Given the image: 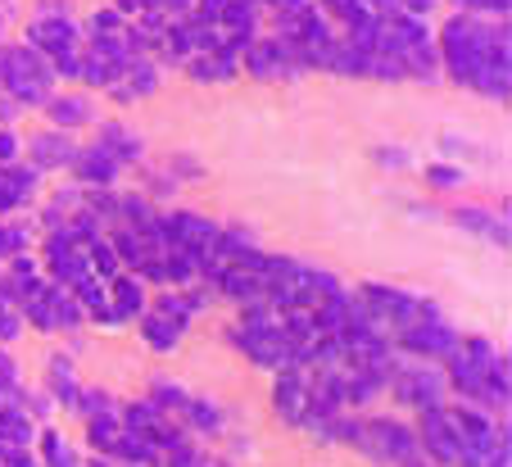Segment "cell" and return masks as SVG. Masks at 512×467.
I'll return each instance as SVG.
<instances>
[{"instance_id": "e575fe53", "label": "cell", "mask_w": 512, "mask_h": 467, "mask_svg": "<svg viewBox=\"0 0 512 467\" xmlns=\"http://www.w3.org/2000/svg\"><path fill=\"white\" fill-rule=\"evenodd\" d=\"M150 399H155L164 413H182L186 404V390L177 386V381H155V390H150Z\"/></svg>"}, {"instance_id": "d6a6232c", "label": "cell", "mask_w": 512, "mask_h": 467, "mask_svg": "<svg viewBox=\"0 0 512 467\" xmlns=\"http://www.w3.org/2000/svg\"><path fill=\"white\" fill-rule=\"evenodd\" d=\"M467 182V168L458 164H426V186H435V191H454V186Z\"/></svg>"}, {"instance_id": "ee69618b", "label": "cell", "mask_w": 512, "mask_h": 467, "mask_svg": "<svg viewBox=\"0 0 512 467\" xmlns=\"http://www.w3.org/2000/svg\"><path fill=\"white\" fill-rule=\"evenodd\" d=\"M399 467H435V463H417V458H408V463H399Z\"/></svg>"}, {"instance_id": "7402d4cb", "label": "cell", "mask_w": 512, "mask_h": 467, "mask_svg": "<svg viewBox=\"0 0 512 467\" xmlns=\"http://www.w3.org/2000/svg\"><path fill=\"white\" fill-rule=\"evenodd\" d=\"M109 458H118V463H127V467H159L164 463V449L150 436H141V431H123Z\"/></svg>"}, {"instance_id": "f35d334b", "label": "cell", "mask_w": 512, "mask_h": 467, "mask_svg": "<svg viewBox=\"0 0 512 467\" xmlns=\"http://www.w3.org/2000/svg\"><path fill=\"white\" fill-rule=\"evenodd\" d=\"M463 5V14H508V0H458Z\"/></svg>"}, {"instance_id": "ffe728a7", "label": "cell", "mask_w": 512, "mask_h": 467, "mask_svg": "<svg viewBox=\"0 0 512 467\" xmlns=\"http://www.w3.org/2000/svg\"><path fill=\"white\" fill-rule=\"evenodd\" d=\"M213 286H218L227 300H236V304L263 300V282L254 273H245L241 263H223V268H218V277H213Z\"/></svg>"}, {"instance_id": "d4e9b609", "label": "cell", "mask_w": 512, "mask_h": 467, "mask_svg": "<svg viewBox=\"0 0 512 467\" xmlns=\"http://www.w3.org/2000/svg\"><path fill=\"white\" fill-rule=\"evenodd\" d=\"M186 73L195 82H232L236 78V55H223V50H200V55L186 59Z\"/></svg>"}, {"instance_id": "2e32d148", "label": "cell", "mask_w": 512, "mask_h": 467, "mask_svg": "<svg viewBox=\"0 0 512 467\" xmlns=\"http://www.w3.org/2000/svg\"><path fill=\"white\" fill-rule=\"evenodd\" d=\"M109 304H114V322H132L141 318L145 309H150V300H145V282L136 273H118L109 277Z\"/></svg>"}, {"instance_id": "f1b7e54d", "label": "cell", "mask_w": 512, "mask_h": 467, "mask_svg": "<svg viewBox=\"0 0 512 467\" xmlns=\"http://www.w3.org/2000/svg\"><path fill=\"white\" fill-rule=\"evenodd\" d=\"M118 436H123L118 409H105V413H96V418H87V440H91V449H96V454H105V458L114 454Z\"/></svg>"}, {"instance_id": "83f0119b", "label": "cell", "mask_w": 512, "mask_h": 467, "mask_svg": "<svg viewBox=\"0 0 512 467\" xmlns=\"http://www.w3.org/2000/svg\"><path fill=\"white\" fill-rule=\"evenodd\" d=\"M46 114L59 132H73V127L91 123V100L87 96H50L46 100Z\"/></svg>"}, {"instance_id": "7c38bea8", "label": "cell", "mask_w": 512, "mask_h": 467, "mask_svg": "<svg viewBox=\"0 0 512 467\" xmlns=\"http://www.w3.org/2000/svg\"><path fill=\"white\" fill-rule=\"evenodd\" d=\"M309 381H313V372L304 368V363L277 372V386H272V409H277V418L300 427V418L309 413Z\"/></svg>"}, {"instance_id": "74e56055", "label": "cell", "mask_w": 512, "mask_h": 467, "mask_svg": "<svg viewBox=\"0 0 512 467\" xmlns=\"http://www.w3.org/2000/svg\"><path fill=\"white\" fill-rule=\"evenodd\" d=\"M19 150H23V141L14 137L10 127H0V168H5V164H19Z\"/></svg>"}, {"instance_id": "4fadbf2b", "label": "cell", "mask_w": 512, "mask_h": 467, "mask_svg": "<svg viewBox=\"0 0 512 467\" xmlns=\"http://www.w3.org/2000/svg\"><path fill=\"white\" fill-rule=\"evenodd\" d=\"M164 218V232H168V245H177V250H213V241H218V223L204 214H191V209H177V214H159Z\"/></svg>"}, {"instance_id": "4dcf8cb0", "label": "cell", "mask_w": 512, "mask_h": 467, "mask_svg": "<svg viewBox=\"0 0 512 467\" xmlns=\"http://www.w3.org/2000/svg\"><path fill=\"white\" fill-rule=\"evenodd\" d=\"M87 263H91V273L105 277V282H109V277L123 273V263H118V250L109 245V236H100V232L87 241Z\"/></svg>"}, {"instance_id": "8d00e7d4", "label": "cell", "mask_w": 512, "mask_h": 467, "mask_svg": "<svg viewBox=\"0 0 512 467\" xmlns=\"http://www.w3.org/2000/svg\"><path fill=\"white\" fill-rule=\"evenodd\" d=\"M19 327H23L19 309H14L10 300H0V341H14V336H19Z\"/></svg>"}, {"instance_id": "7bdbcfd3", "label": "cell", "mask_w": 512, "mask_h": 467, "mask_svg": "<svg viewBox=\"0 0 512 467\" xmlns=\"http://www.w3.org/2000/svg\"><path fill=\"white\" fill-rule=\"evenodd\" d=\"M377 159H381V164H395V168H404V164H408V159H404V155H399V150H381V155H377Z\"/></svg>"}, {"instance_id": "b9f144b4", "label": "cell", "mask_w": 512, "mask_h": 467, "mask_svg": "<svg viewBox=\"0 0 512 467\" xmlns=\"http://www.w3.org/2000/svg\"><path fill=\"white\" fill-rule=\"evenodd\" d=\"M309 5H313V0H277V10H281V14H304Z\"/></svg>"}, {"instance_id": "6da1fadb", "label": "cell", "mask_w": 512, "mask_h": 467, "mask_svg": "<svg viewBox=\"0 0 512 467\" xmlns=\"http://www.w3.org/2000/svg\"><path fill=\"white\" fill-rule=\"evenodd\" d=\"M440 64L463 87L481 91L490 100H508V87H512L508 28H494V23L476 19V14H454L440 28Z\"/></svg>"}, {"instance_id": "603a6c76", "label": "cell", "mask_w": 512, "mask_h": 467, "mask_svg": "<svg viewBox=\"0 0 512 467\" xmlns=\"http://www.w3.org/2000/svg\"><path fill=\"white\" fill-rule=\"evenodd\" d=\"M46 386L50 395H55V404H64V409H73L82 395V381H78V368H73V359L68 354H55L46 368Z\"/></svg>"}, {"instance_id": "d590c367", "label": "cell", "mask_w": 512, "mask_h": 467, "mask_svg": "<svg viewBox=\"0 0 512 467\" xmlns=\"http://www.w3.org/2000/svg\"><path fill=\"white\" fill-rule=\"evenodd\" d=\"M73 409H82L87 418H96V413H105V409H114V399H109V390H82L78 395V404Z\"/></svg>"}, {"instance_id": "52a82bcc", "label": "cell", "mask_w": 512, "mask_h": 467, "mask_svg": "<svg viewBox=\"0 0 512 467\" xmlns=\"http://www.w3.org/2000/svg\"><path fill=\"white\" fill-rule=\"evenodd\" d=\"M417 449H426L435 467H463V431H458V409L440 404V409L422 413V427H417Z\"/></svg>"}, {"instance_id": "277c9868", "label": "cell", "mask_w": 512, "mask_h": 467, "mask_svg": "<svg viewBox=\"0 0 512 467\" xmlns=\"http://www.w3.org/2000/svg\"><path fill=\"white\" fill-rule=\"evenodd\" d=\"M28 46L41 50V55L50 59L55 78H78V69H82V28L68 19L64 10L46 5V10L32 14V23H28Z\"/></svg>"}, {"instance_id": "60d3db41", "label": "cell", "mask_w": 512, "mask_h": 467, "mask_svg": "<svg viewBox=\"0 0 512 467\" xmlns=\"http://www.w3.org/2000/svg\"><path fill=\"white\" fill-rule=\"evenodd\" d=\"M14 209H19V200H14L10 182H5V168H0V218H5V214H14Z\"/></svg>"}, {"instance_id": "3957f363", "label": "cell", "mask_w": 512, "mask_h": 467, "mask_svg": "<svg viewBox=\"0 0 512 467\" xmlns=\"http://www.w3.org/2000/svg\"><path fill=\"white\" fill-rule=\"evenodd\" d=\"M232 341L241 345V354L254 368H268V372L295 368V350H290L286 331H281V309L268 300L241 304V322H236Z\"/></svg>"}, {"instance_id": "7a4b0ae2", "label": "cell", "mask_w": 512, "mask_h": 467, "mask_svg": "<svg viewBox=\"0 0 512 467\" xmlns=\"http://www.w3.org/2000/svg\"><path fill=\"white\" fill-rule=\"evenodd\" d=\"M449 390H458L463 399H476L485 409H508V359L494 350L485 336H467L454 345L449 354V372H445Z\"/></svg>"}, {"instance_id": "cb8c5ba5", "label": "cell", "mask_w": 512, "mask_h": 467, "mask_svg": "<svg viewBox=\"0 0 512 467\" xmlns=\"http://www.w3.org/2000/svg\"><path fill=\"white\" fill-rule=\"evenodd\" d=\"M155 87H159V73H155V64H150V59H145V55H136L132 64H127V69H123V78H118L109 91H114L118 100H136V96H150V91H155Z\"/></svg>"}, {"instance_id": "5b68a950", "label": "cell", "mask_w": 512, "mask_h": 467, "mask_svg": "<svg viewBox=\"0 0 512 467\" xmlns=\"http://www.w3.org/2000/svg\"><path fill=\"white\" fill-rule=\"evenodd\" d=\"M0 87L10 91L14 105H46L50 87H55V69L41 50H32L28 41L19 46H0Z\"/></svg>"}, {"instance_id": "f6af8a7d", "label": "cell", "mask_w": 512, "mask_h": 467, "mask_svg": "<svg viewBox=\"0 0 512 467\" xmlns=\"http://www.w3.org/2000/svg\"><path fill=\"white\" fill-rule=\"evenodd\" d=\"M272 5H277V0H272Z\"/></svg>"}, {"instance_id": "f546056e", "label": "cell", "mask_w": 512, "mask_h": 467, "mask_svg": "<svg viewBox=\"0 0 512 467\" xmlns=\"http://www.w3.org/2000/svg\"><path fill=\"white\" fill-rule=\"evenodd\" d=\"M37 445H41V467H82V458H78V449L68 445L59 431H41L37 436Z\"/></svg>"}, {"instance_id": "4316f807", "label": "cell", "mask_w": 512, "mask_h": 467, "mask_svg": "<svg viewBox=\"0 0 512 467\" xmlns=\"http://www.w3.org/2000/svg\"><path fill=\"white\" fill-rule=\"evenodd\" d=\"M182 418H186V427L191 431H204V436H218L223 431V404H213V399H204V395H186V404H182Z\"/></svg>"}, {"instance_id": "484cf974", "label": "cell", "mask_w": 512, "mask_h": 467, "mask_svg": "<svg viewBox=\"0 0 512 467\" xmlns=\"http://www.w3.org/2000/svg\"><path fill=\"white\" fill-rule=\"evenodd\" d=\"M118 422H123V431H141V436L155 440V431L168 422V413L159 409V404H155L150 395H145V399H132V404H127V409L118 413Z\"/></svg>"}, {"instance_id": "ba28073f", "label": "cell", "mask_w": 512, "mask_h": 467, "mask_svg": "<svg viewBox=\"0 0 512 467\" xmlns=\"http://www.w3.org/2000/svg\"><path fill=\"white\" fill-rule=\"evenodd\" d=\"M358 300L368 304V313L381 322V327H408V322H417V318H426V313H435V304L431 300H422V295H413V291H404V286H381V282H368L363 291H358Z\"/></svg>"}, {"instance_id": "9c48e42d", "label": "cell", "mask_w": 512, "mask_h": 467, "mask_svg": "<svg viewBox=\"0 0 512 467\" xmlns=\"http://www.w3.org/2000/svg\"><path fill=\"white\" fill-rule=\"evenodd\" d=\"M358 454H368L372 463H408L417 454V431L395 418H372L358 431Z\"/></svg>"}, {"instance_id": "9a60e30c", "label": "cell", "mask_w": 512, "mask_h": 467, "mask_svg": "<svg viewBox=\"0 0 512 467\" xmlns=\"http://www.w3.org/2000/svg\"><path fill=\"white\" fill-rule=\"evenodd\" d=\"M118 173H123V164H118L114 155H105L100 146H82L78 159H73V177H78V186H87V191H109V186L118 182Z\"/></svg>"}, {"instance_id": "ab89813d", "label": "cell", "mask_w": 512, "mask_h": 467, "mask_svg": "<svg viewBox=\"0 0 512 467\" xmlns=\"http://www.w3.org/2000/svg\"><path fill=\"white\" fill-rule=\"evenodd\" d=\"M435 10V0H399V14H413V19H426Z\"/></svg>"}, {"instance_id": "44dd1931", "label": "cell", "mask_w": 512, "mask_h": 467, "mask_svg": "<svg viewBox=\"0 0 512 467\" xmlns=\"http://www.w3.org/2000/svg\"><path fill=\"white\" fill-rule=\"evenodd\" d=\"M37 440V422L23 404H0V445L5 449H28Z\"/></svg>"}, {"instance_id": "e0dca14e", "label": "cell", "mask_w": 512, "mask_h": 467, "mask_svg": "<svg viewBox=\"0 0 512 467\" xmlns=\"http://www.w3.org/2000/svg\"><path fill=\"white\" fill-rule=\"evenodd\" d=\"M91 146H100L105 155H114L118 164H136V159L145 155V141H141V132H132L127 123H100V132H96V141Z\"/></svg>"}, {"instance_id": "ac0fdd59", "label": "cell", "mask_w": 512, "mask_h": 467, "mask_svg": "<svg viewBox=\"0 0 512 467\" xmlns=\"http://www.w3.org/2000/svg\"><path fill=\"white\" fill-rule=\"evenodd\" d=\"M182 336H186V322L168 318V313H159V309L141 313V341L155 354H173L177 345H182Z\"/></svg>"}, {"instance_id": "1f68e13d", "label": "cell", "mask_w": 512, "mask_h": 467, "mask_svg": "<svg viewBox=\"0 0 512 467\" xmlns=\"http://www.w3.org/2000/svg\"><path fill=\"white\" fill-rule=\"evenodd\" d=\"M5 182H10L19 209L28 205V200H37V191H41V173L32 164H5Z\"/></svg>"}, {"instance_id": "8992f818", "label": "cell", "mask_w": 512, "mask_h": 467, "mask_svg": "<svg viewBox=\"0 0 512 467\" xmlns=\"http://www.w3.org/2000/svg\"><path fill=\"white\" fill-rule=\"evenodd\" d=\"M390 390H395L399 404L426 413V409H440V404H445L449 381H445L440 368H431L426 359H417V363H395V372H390Z\"/></svg>"}, {"instance_id": "836d02e7", "label": "cell", "mask_w": 512, "mask_h": 467, "mask_svg": "<svg viewBox=\"0 0 512 467\" xmlns=\"http://www.w3.org/2000/svg\"><path fill=\"white\" fill-rule=\"evenodd\" d=\"M28 241H32L28 227H10V223H0V263L14 259V254H23V250H28Z\"/></svg>"}, {"instance_id": "5bb4252c", "label": "cell", "mask_w": 512, "mask_h": 467, "mask_svg": "<svg viewBox=\"0 0 512 467\" xmlns=\"http://www.w3.org/2000/svg\"><path fill=\"white\" fill-rule=\"evenodd\" d=\"M78 141L68 137V132H41V137L28 141V159L37 173H64V168H73V159H78Z\"/></svg>"}, {"instance_id": "8fae6325", "label": "cell", "mask_w": 512, "mask_h": 467, "mask_svg": "<svg viewBox=\"0 0 512 467\" xmlns=\"http://www.w3.org/2000/svg\"><path fill=\"white\" fill-rule=\"evenodd\" d=\"M245 55V69L254 73V78H263V82H272V78H295V73H304V64H300V55H295V46L290 41H281V37H254L250 46L241 50Z\"/></svg>"}, {"instance_id": "d6986e66", "label": "cell", "mask_w": 512, "mask_h": 467, "mask_svg": "<svg viewBox=\"0 0 512 467\" xmlns=\"http://www.w3.org/2000/svg\"><path fill=\"white\" fill-rule=\"evenodd\" d=\"M454 223L463 227V232H476V236H485V241H494L499 250H508V209L490 214V209L463 205V209H454Z\"/></svg>"}, {"instance_id": "30bf717a", "label": "cell", "mask_w": 512, "mask_h": 467, "mask_svg": "<svg viewBox=\"0 0 512 467\" xmlns=\"http://www.w3.org/2000/svg\"><path fill=\"white\" fill-rule=\"evenodd\" d=\"M395 345L404 354H413V359H449L458 345V331L449 327L440 313H426V318L408 322V327L395 331Z\"/></svg>"}]
</instances>
